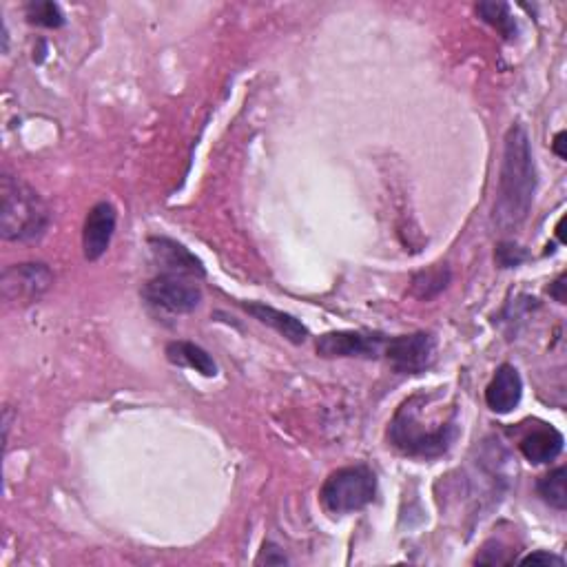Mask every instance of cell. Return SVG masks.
<instances>
[{"instance_id":"21","label":"cell","mask_w":567,"mask_h":567,"mask_svg":"<svg viewBox=\"0 0 567 567\" xmlns=\"http://www.w3.org/2000/svg\"><path fill=\"white\" fill-rule=\"evenodd\" d=\"M291 563L284 550L277 548L275 543H264V548L260 550V556L255 559V565H286Z\"/></svg>"},{"instance_id":"22","label":"cell","mask_w":567,"mask_h":567,"mask_svg":"<svg viewBox=\"0 0 567 567\" xmlns=\"http://www.w3.org/2000/svg\"><path fill=\"white\" fill-rule=\"evenodd\" d=\"M521 565H556V567H563L565 559H563V556L552 554V552L539 550V552H532L528 556H523Z\"/></svg>"},{"instance_id":"9","label":"cell","mask_w":567,"mask_h":567,"mask_svg":"<svg viewBox=\"0 0 567 567\" xmlns=\"http://www.w3.org/2000/svg\"><path fill=\"white\" fill-rule=\"evenodd\" d=\"M118 211L111 202H98L87 213L85 229H82V251L85 260L98 262L109 251L113 233H116Z\"/></svg>"},{"instance_id":"17","label":"cell","mask_w":567,"mask_h":567,"mask_svg":"<svg viewBox=\"0 0 567 567\" xmlns=\"http://www.w3.org/2000/svg\"><path fill=\"white\" fill-rule=\"evenodd\" d=\"M565 479H567V470L565 466H559L550 470L548 474L536 481V492L539 497L550 505V508L563 512L567 508V492H565Z\"/></svg>"},{"instance_id":"2","label":"cell","mask_w":567,"mask_h":567,"mask_svg":"<svg viewBox=\"0 0 567 567\" xmlns=\"http://www.w3.org/2000/svg\"><path fill=\"white\" fill-rule=\"evenodd\" d=\"M426 395L410 397L399 406L388 428V439L406 457L437 459L452 448L459 437L457 410L437 419H424Z\"/></svg>"},{"instance_id":"11","label":"cell","mask_w":567,"mask_h":567,"mask_svg":"<svg viewBox=\"0 0 567 567\" xmlns=\"http://www.w3.org/2000/svg\"><path fill=\"white\" fill-rule=\"evenodd\" d=\"M523 397V379L519 370L512 364H503L497 368L492 381L486 388V404L497 415H508L521 404Z\"/></svg>"},{"instance_id":"23","label":"cell","mask_w":567,"mask_h":567,"mask_svg":"<svg viewBox=\"0 0 567 567\" xmlns=\"http://www.w3.org/2000/svg\"><path fill=\"white\" fill-rule=\"evenodd\" d=\"M550 297H554L559 304H565V273H561L559 280L550 284Z\"/></svg>"},{"instance_id":"13","label":"cell","mask_w":567,"mask_h":567,"mask_svg":"<svg viewBox=\"0 0 567 567\" xmlns=\"http://www.w3.org/2000/svg\"><path fill=\"white\" fill-rule=\"evenodd\" d=\"M563 446L565 439L561 432L554 426H543L532 430L530 435H525L519 443V450L530 463L541 466V463H550L559 457L563 452Z\"/></svg>"},{"instance_id":"4","label":"cell","mask_w":567,"mask_h":567,"mask_svg":"<svg viewBox=\"0 0 567 567\" xmlns=\"http://www.w3.org/2000/svg\"><path fill=\"white\" fill-rule=\"evenodd\" d=\"M377 497V477L366 463L357 466L339 468L328 474L322 490H319V501L324 508L333 514L359 512L370 505Z\"/></svg>"},{"instance_id":"5","label":"cell","mask_w":567,"mask_h":567,"mask_svg":"<svg viewBox=\"0 0 567 567\" xmlns=\"http://www.w3.org/2000/svg\"><path fill=\"white\" fill-rule=\"evenodd\" d=\"M51 286H54V273L43 262L12 264L0 275V295L14 306L40 302Z\"/></svg>"},{"instance_id":"3","label":"cell","mask_w":567,"mask_h":567,"mask_svg":"<svg viewBox=\"0 0 567 567\" xmlns=\"http://www.w3.org/2000/svg\"><path fill=\"white\" fill-rule=\"evenodd\" d=\"M51 224L49 206L38 191L12 173L0 178V235L7 242H36Z\"/></svg>"},{"instance_id":"14","label":"cell","mask_w":567,"mask_h":567,"mask_svg":"<svg viewBox=\"0 0 567 567\" xmlns=\"http://www.w3.org/2000/svg\"><path fill=\"white\" fill-rule=\"evenodd\" d=\"M164 353H167V359L173 366L191 368V370H195V373H200L204 377L218 375V364H215V359L198 344L171 342Z\"/></svg>"},{"instance_id":"6","label":"cell","mask_w":567,"mask_h":567,"mask_svg":"<svg viewBox=\"0 0 567 567\" xmlns=\"http://www.w3.org/2000/svg\"><path fill=\"white\" fill-rule=\"evenodd\" d=\"M142 297L151 306L175 315L193 313L202 304V291L195 284V277L175 273H160L158 277H153V280L144 284Z\"/></svg>"},{"instance_id":"25","label":"cell","mask_w":567,"mask_h":567,"mask_svg":"<svg viewBox=\"0 0 567 567\" xmlns=\"http://www.w3.org/2000/svg\"><path fill=\"white\" fill-rule=\"evenodd\" d=\"M9 426H12V410L5 408V419H3V441H5V448H7V441H9Z\"/></svg>"},{"instance_id":"26","label":"cell","mask_w":567,"mask_h":567,"mask_svg":"<svg viewBox=\"0 0 567 567\" xmlns=\"http://www.w3.org/2000/svg\"><path fill=\"white\" fill-rule=\"evenodd\" d=\"M563 224H565V215L559 220V226H556V235H559V240L565 242V233H563Z\"/></svg>"},{"instance_id":"7","label":"cell","mask_w":567,"mask_h":567,"mask_svg":"<svg viewBox=\"0 0 567 567\" xmlns=\"http://www.w3.org/2000/svg\"><path fill=\"white\" fill-rule=\"evenodd\" d=\"M384 355L399 375H421L435 364L437 339L432 333L417 331L410 335L388 337Z\"/></svg>"},{"instance_id":"18","label":"cell","mask_w":567,"mask_h":567,"mask_svg":"<svg viewBox=\"0 0 567 567\" xmlns=\"http://www.w3.org/2000/svg\"><path fill=\"white\" fill-rule=\"evenodd\" d=\"M27 23L47 27V29H58L65 25V14L60 9L58 3H47V0H34V3H27L25 7Z\"/></svg>"},{"instance_id":"1","label":"cell","mask_w":567,"mask_h":567,"mask_svg":"<svg viewBox=\"0 0 567 567\" xmlns=\"http://www.w3.org/2000/svg\"><path fill=\"white\" fill-rule=\"evenodd\" d=\"M536 193V164L530 136L523 125H512L505 133L503 162L492 222L499 231H512L528 220Z\"/></svg>"},{"instance_id":"16","label":"cell","mask_w":567,"mask_h":567,"mask_svg":"<svg viewBox=\"0 0 567 567\" xmlns=\"http://www.w3.org/2000/svg\"><path fill=\"white\" fill-rule=\"evenodd\" d=\"M477 14L481 16L483 23H488L490 27L497 29V32L505 40L517 38L519 25H517V18H514L512 12H510V5H505V3H479Z\"/></svg>"},{"instance_id":"10","label":"cell","mask_w":567,"mask_h":567,"mask_svg":"<svg viewBox=\"0 0 567 567\" xmlns=\"http://www.w3.org/2000/svg\"><path fill=\"white\" fill-rule=\"evenodd\" d=\"M149 249L153 260L162 268V273H175L187 277H204L206 268L187 246L171 240V237H149Z\"/></svg>"},{"instance_id":"12","label":"cell","mask_w":567,"mask_h":567,"mask_svg":"<svg viewBox=\"0 0 567 567\" xmlns=\"http://www.w3.org/2000/svg\"><path fill=\"white\" fill-rule=\"evenodd\" d=\"M242 308L260 324L273 328L275 333H280L286 342L300 346L308 339L306 324L291 313H284L280 308H273L262 302H242Z\"/></svg>"},{"instance_id":"19","label":"cell","mask_w":567,"mask_h":567,"mask_svg":"<svg viewBox=\"0 0 567 567\" xmlns=\"http://www.w3.org/2000/svg\"><path fill=\"white\" fill-rule=\"evenodd\" d=\"M494 260H497L501 268H514L525 260H530V253L514 242H501L497 246V253H494Z\"/></svg>"},{"instance_id":"24","label":"cell","mask_w":567,"mask_h":567,"mask_svg":"<svg viewBox=\"0 0 567 567\" xmlns=\"http://www.w3.org/2000/svg\"><path fill=\"white\" fill-rule=\"evenodd\" d=\"M565 138H567V133L565 131H559L554 136V142H552V151L556 153V156H559L561 160H565L567 158V151H565Z\"/></svg>"},{"instance_id":"20","label":"cell","mask_w":567,"mask_h":567,"mask_svg":"<svg viewBox=\"0 0 567 567\" xmlns=\"http://www.w3.org/2000/svg\"><path fill=\"white\" fill-rule=\"evenodd\" d=\"M503 543L501 541H488L483 545L481 554L474 559V563H481V565H508L512 563L508 556H503Z\"/></svg>"},{"instance_id":"8","label":"cell","mask_w":567,"mask_h":567,"mask_svg":"<svg viewBox=\"0 0 567 567\" xmlns=\"http://www.w3.org/2000/svg\"><path fill=\"white\" fill-rule=\"evenodd\" d=\"M386 335L366 331H333L317 339L315 350L324 359H377L384 355Z\"/></svg>"},{"instance_id":"15","label":"cell","mask_w":567,"mask_h":567,"mask_svg":"<svg viewBox=\"0 0 567 567\" xmlns=\"http://www.w3.org/2000/svg\"><path fill=\"white\" fill-rule=\"evenodd\" d=\"M450 280H452V273H450L448 264H435L412 277V295H415L421 302H430V300H435L439 293L446 291Z\"/></svg>"}]
</instances>
